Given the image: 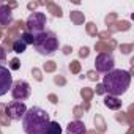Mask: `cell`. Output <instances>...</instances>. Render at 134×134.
Instances as JSON below:
<instances>
[{"mask_svg":"<svg viewBox=\"0 0 134 134\" xmlns=\"http://www.w3.org/2000/svg\"><path fill=\"white\" fill-rule=\"evenodd\" d=\"M131 84V74L125 70H112L103 77V88L104 93L110 96H121L126 93Z\"/></svg>","mask_w":134,"mask_h":134,"instance_id":"obj_1","label":"cell"},{"mask_svg":"<svg viewBox=\"0 0 134 134\" xmlns=\"http://www.w3.org/2000/svg\"><path fill=\"white\" fill-rule=\"evenodd\" d=\"M49 121H51L49 114L44 109L33 106V107L27 109V112L24 114L22 128H24L25 134H44Z\"/></svg>","mask_w":134,"mask_h":134,"instance_id":"obj_2","label":"cell"},{"mask_svg":"<svg viewBox=\"0 0 134 134\" xmlns=\"http://www.w3.org/2000/svg\"><path fill=\"white\" fill-rule=\"evenodd\" d=\"M32 46L41 55H52L58 49V38L54 32L44 30V32L33 36V44Z\"/></svg>","mask_w":134,"mask_h":134,"instance_id":"obj_3","label":"cell"},{"mask_svg":"<svg viewBox=\"0 0 134 134\" xmlns=\"http://www.w3.org/2000/svg\"><path fill=\"white\" fill-rule=\"evenodd\" d=\"M46 24H47L46 14L41 13V11H35V13H32V14L29 16V19H27V22H25V27H27V32L35 36V35L44 32Z\"/></svg>","mask_w":134,"mask_h":134,"instance_id":"obj_4","label":"cell"},{"mask_svg":"<svg viewBox=\"0 0 134 134\" xmlns=\"http://www.w3.org/2000/svg\"><path fill=\"white\" fill-rule=\"evenodd\" d=\"M95 68H96V71L104 73V74H107L109 71L115 70V58H114V55L110 52L98 54L96 58H95Z\"/></svg>","mask_w":134,"mask_h":134,"instance_id":"obj_5","label":"cell"},{"mask_svg":"<svg viewBox=\"0 0 134 134\" xmlns=\"http://www.w3.org/2000/svg\"><path fill=\"white\" fill-rule=\"evenodd\" d=\"M11 96L14 101H24L30 96V84L25 81H14L11 85Z\"/></svg>","mask_w":134,"mask_h":134,"instance_id":"obj_6","label":"cell"},{"mask_svg":"<svg viewBox=\"0 0 134 134\" xmlns=\"http://www.w3.org/2000/svg\"><path fill=\"white\" fill-rule=\"evenodd\" d=\"M25 112H27V106L24 103H21V101H11L5 107V114L11 120H22Z\"/></svg>","mask_w":134,"mask_h":134,"instance_id":"obj_7","label":"cell"},{"mask_svg":"<svg viewBox=\"0 0 134 134\" xmlns=\"http://www.w3.org/2000/svg\"><path fill=\"white\" fill-rule=\"evenodd\" d=\"M13 76H11V71L7 68V66L0 65V96H3L8 93V90H11V85H13Z\"/></svg>","mask_w":134,"mask_h":134,"instance_id":"obj_8","label":"cell"},{"mask_svg":"<svg viewBox=\"0 0 134 134\" xmlns=\"http://www.w3.org/2000/svg\"><path fill=\"white\" fill-rule=\"evenodd\" d=\"M13 22V11L8 5H0V25H10Z\"/></svg>","mask_w":134,"mask_h":134,"instance_id":"obj_9","label":"cell"},{"mask_svg":"<svg viewBox=\"0 0 134 134\" xmlns=\"http://www.w3.org/2000/svg\"><path fill=\"white\" fill-rule=\"evenodd\" d=\"M85 132H87L85 125L79 120H74L66 126V134H85Z\"/></svg>","mask_w":134,"mask_h":134,"instance_id":"obj_10","label":"cell"},{"mask_svg":"<svg viewBox=\"0 0 134 134\" xmlns=\"http://www.w3.org/2000/svg\"><path fill=\"white\" fill-rule=\"evenodd\" d=\"M104 106H106V107H109V109L117 110V109H120V107H121V101H120L117 96H110V95H107V96L104 98Z\"/></svg>","mask_w":134,"mask_h":134,"instance_id":"obj_11","label":"cell"},{"mask_svg":"<svg viewBox=\"0 0 134 134\" xmlns=\"http://www.w3.org/2000/svg\"><path fill=\"white\" fill-rule=\"evenodd\" d=\"M62 132H63V129H62V126L58 125V121H49V125H47L44 134H62Z\"/></svg>","mask_w":134,"mask_h":134,"instance_id":"obj_12","label":"cell"},{"mask_svg":"<svg viewBox=\"0 0 134 134\" xmlns=\"http://www.w3.org/2000/svg\"><path fill=\"white\" fill-rule=\"evenodd\" d=\"M25 49H27V44L19 38V40H16L14 43H13V51L16 52V54H24L25 52Z\"/></svg>","mask_w":134,"mask_h":134,"instance_id":"obj_13","label":"cell"},{"mask_svg":"<svg viewBox=\"0 0 134 134\" xmlns=\"http://www.w3.org/2000/svg\"><path fill=\"white\" fill-rule=\"evenodd\" d=\"M21 40L29 46V44H33V35L32 33H29V32H24L22 35H21Z\"/></svg>","mask_w":134,"mask_h":134,"instance_id":"obj_14","label":"cell"},{"mask_svg":"<svg viewBox=\"0 0 134 134\" xmlns=\"http://www.w3.org/2000/svg\"><path fill=\"white\" fill-rule=\"evenodd\" d=\"M19 66H21L19 60H18V58H13V60H11V65H10V68H11V70H19Z\"/></svg>","mask_w":134,"mask_h":134,"instance_id":"obj_15","label":"cell"},{"mask_svg":"<svg viewBox=\"0 0 134 134\" xmlns=\"http://www.w3.org/2000/svg\"><path fill=\"white\" fill-rule=\"evenodd\" d=\"M5 58H7V52H5V49L2 46H0V63L5 62Z\"/></svg>","mask_w":134,"mask_h":134,"instance_id":"obj_16","label":"cell"},{"mask_svg":"<svg viewBox=\"0 0 134 134\" xmlns=\"http://www.w3.org/2000/svg\"><path fill=\"white\" fill-rule=\"evenodd\" d=\"M98 93H104V88H103V85H98Z\"/></svg>","mask_w":134,"mask_h":134,"instance_id":"obj_17","label":"cell"}]
</instances>
